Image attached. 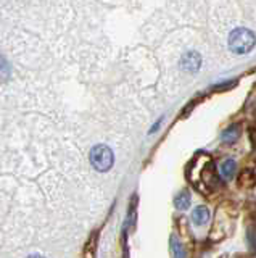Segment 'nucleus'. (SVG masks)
<instances>
[{
	"label": "nucleus",
	"mask_w": 256,
	"mask_h": 258,
	"mask_svg": "<svg viewBox=\"0 0 256 258\" xmlns=\"http://www.w3.org/2000/svg\"><path fill=\"white\" fill-rule=\"evenodd\" d=\"M256 44V36L247 28H237L230 32L229 37V49L234 54H248Z\"/></svg>",
	"instance_id": "1"
},
{
	"label": "nucleus",
	"mask_w": 256,
	"mask_h": 258,
	"mask_svg": "<svg viewBox=\"0 0 256 258\" xmlns=\"http://www.w3.org/2000/svg\"><path fill=\"white\" fill-rule=\"evenodd\" d=\"M90 165L94 166L97 171H108V169H112L113 166V152L110 147L103 144H98L95 147H92L90 150Z\"/></svg>",
	"instance_id": "2"
},
{
	"label": "nucleus",
	"mask_w": 256,
	"mask_h": 258,
	"mask_svg": "<svg viewBox=\"0 0 256 258\" xmlns=\"http://www.w3.org/2000/svg\"><path fill=\"white\" fill-rule=\"evenodd\" d=\"M200 176H201L203 184H205V187H208V189H213V187L216 186V181H218L216 171H214V165L209 160H208V163L203 166V169L200 171Z\"/></svg>",
	"instance_id": "3"
},
{
	"label": "nucleus",
	"mask_w": 256,
	"mask_h": 258,
	"mask_svg": "<svg viewBox=\"0 0 256 258\" xmlns=\"http://www.w3.org/2000/svg\"><path fill=\"white\" fill-rule=\"evenodd\" d=\"M201 64V58L197 52H187L185 57L182 58V68L189 73H195L197 69L200 68Z\"/></svg>",
	"instance_id": "4"
},
{
	"label": "nucleus",
	"mask_w": 256,
	"mask_h": 258,
	"mask_svg": "<svg viewBox=\"0 0 256 258\" xmlns=\"http://www.w3.org/2000/svg\"><path fill=\"white\" fill-rule=\"evenodd\" d=\"M97 240H98V232H92L90 237L87 239L85 247L83 252V258H95V252H97Z\"/></svg>",
	"instance_id": "5"
},
{
	"label": "nucleus",
	"mask_w": 256,
	"mask_h": 258,
	"mask_svg": "<svg viewBox=\"0 0 256 258\" xmlns=\"http://www.w3.org/2000/svg\"><path fill=\"white\" fill-rule=\"evenodd\" d=\"M208 220H209V210L206 207H197L192 212V221L197 226H203L205 223H208Z\"/></svg>",
	"instance_id": "6"
},
{
	"label": "nucleus",
	"mask_w": 256,
	"mask_h": 258,
	"mask_svg": "<svg viewBox=\"0 0 256 258\" xmlns=\"http://www.w3.org/2000/svg\"><path fill=\"white\" fill-rule=\"evenodd\" d=\"M256 183V176L252 169H243L238 176V186L243 187V189H250V187H253Z\"/></svg>",
	"instance_id": "7"
},
{
	"label": "nucleus",
	"mask_w": 256,
	"mask_h": 258,
	"mask_svg": "<svg viewBox=\"0 0 256 258\" xmlns=\"http://www.w3.org/2000/svg\"><path fill=\"white\" fill-rule=\"evenodd\" d=\"M238 136H240V129H238V126H230L223 132L221 139H223V142L226 144H234L238 139Z\"/></svg>",
	"instance_id": "8"
},
{
	"label": "nucleus",
	"mask_w": 256,
	"mask_h": 258,
	"mask_svg": "<svg viewBox=\"0 0 256 258\" xmlns=\"http://www.w3.org/2000/svg\"><path fill=\"white\" fill-rule=\"evenodd\" d=\"M235 169H237V165L234 160H226L223 161V165H221V174H223L224 179H230L234 178Z\"/></svg>",
	"instance_id": "9"
},
{
	"label": "nucleus",
	"mask_w": 256,
	"mask_h": 258,
	"mask_svg": "<svg viewBox=\"0 0 256 258\" xmlns=\"http://www.w3.org/2000/svg\"><path fill=\"white\" fill-rule=\"evenodd\" d=\"M174 205H176V208L179 210H187L190 207V195L187 191L177 194V197L174 198Z\"/></svg>",
	"instance_id": "10"
},
{
	"label": "nucleus",
	"mask_w": 256,
	"mask_h": 258,
	"mask_svg": "<svg viewBox=\"0 0 256 258\" xmlns=\"http://www.w3.org/2000/svg\"><path fill=\"white\" fill-rule=\"evenodd\" d=\"M170 244H171V254L174 258H185V250L182 247V244H180L176 237L171 236Z\"/></svg>",
	"instance_id": "11"
},
{
	"label": "nucleus",
	"mask_w": 256,
	"mask_h": 258,
	"mask_svg": "<svg viewBox=\"0 0 256 258\" xmlns=\"http://www.w3.org/2000/svg\"><path fill=\"white\" fill-rule=\"evenodd\" d=\"M250 137H252V142H253V147L256 150V126L252 128V131H250Z\"/></svg>",
	"instance_id": "12"
},
{
	"label": "nucleus",
	"mask_w": 256,
	"mask_h": 258,
	"mask_svg": "<svg viewBox=\"0 0 256 258\" xmlns=\"http://www.w3.org/2000/svg\"><path fill=\"white\" fill-rule=\"evenodd\" d=\"M28 258H44L42 255H39V254H32V255H29Z\"/></svg>",
	"instance_id": "13"
},
{
	"label": "nucleus",
	"mask_w": 256,
	"mask_h": 258,
	"mask_svg": "<svg viewBox=\"0 0 256 258\" xmlns=\"http://www.w3.org/2000/svg\"><path fill=\"white\" fill-rule=\"evenodd\" d=\"M255 252H256V247H255Z\"/></svg>",
	"instance_id": "14"
}]
</instances>
